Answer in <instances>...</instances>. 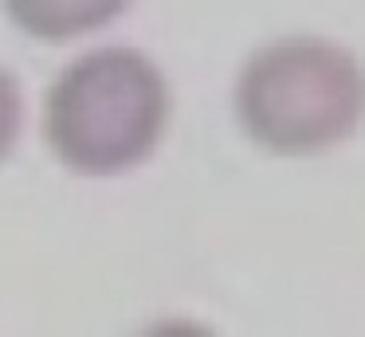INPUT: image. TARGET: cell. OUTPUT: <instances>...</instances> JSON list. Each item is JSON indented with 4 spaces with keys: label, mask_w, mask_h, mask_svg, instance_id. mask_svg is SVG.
Here are the masks:
<instances>
[{
    "label": "cell",
    "mask_w": 365,
    "mask_h": 337,
    "mask_svg": "<svg viewBox=\"0 0 365 337\" xmlns=\"http://www.w3.org/2000/svg\"><path fill=\"white\" fill-rule=\"evenodd\" d=\"M16 31L40 43H67L103 31L134 0H0Z\"/></svg>",
    "instance_id": "3"
},
{
    "label": "cell",
    "mask_w": 365,
    "mask_h": 337,
    "mask_svg": "<svg viewBox=\"0 0 365 337\" xmlns=\"http://www.w3.org/2000/svg\"><path fill=\"white\" fill-rule=\"evenodd\" d=\"M173 118L169 78L145 51L103 43L43 90V141L79 177H122L150 161Z\"/></svg>",
    "instance_id": "1"
},
{
    "label": "cell",
    "mask_w": 365,
    "mask_h": 337,
    "mask_svg": "<svg viewBox=\"0 0 365 337\" xmlns=\"http://www.w3.org/2000/svg\"><path fill=\"white\" fill-rule=\"evenodd\" d=\"M138 337H220V333H216L212 326H205V321H197V318H158Z\"/></svg>",
    "instance_id": "5"
},
{
    "label": "cell",
    "mask_w": 365,
    "mask_h": 337,
    "mask_svg": "<svg viewBox=\"0 0 365 337\" xmlns=\"http://www.w3.org/2000/svg\"><path fill=\"white\" fill-rule=\"evenodd\" d=\"M232 114L263 153H326L361 125L365 67L338 39L279 36L259 43L236 71Z\"/></svg>",
    "instance_id": "2"
},
{
    "label": "cell",
    "mask_w": 365,
    "mask_h": 337,
    "mask_svg": "<svg viewBox=\"0 0 365 337\" xmlns=\"http://www.w3.org/2000/svg\"><path fill=\"white\" fill-rule=\"evenodd\" d=\"M24 130V90L9 67H0V165L12 157Z\"/></svg>",
    "instance_id": "4"
}]
</instances>
